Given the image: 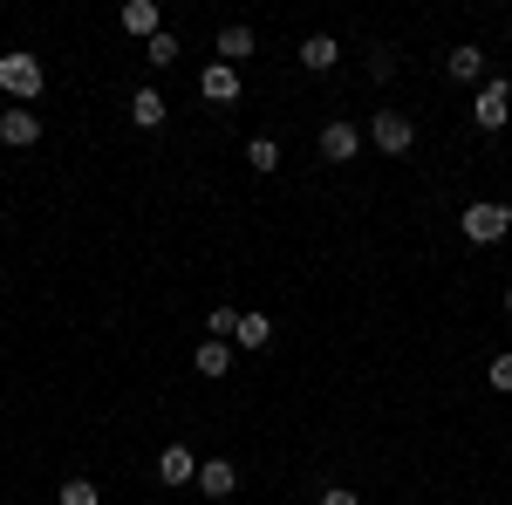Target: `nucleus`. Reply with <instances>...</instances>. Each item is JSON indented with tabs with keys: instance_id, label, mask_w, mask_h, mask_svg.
<instances>
[{
	"instance_id": "f257e3e1",
	"label": "nucleus",
	"mask_w": 512,
	"mask_h": 505,
	"mask_svg": "<svg viewBox=\"0 0 512 505\" xmlns=\"http://www.w3.org/2000/svg\"><path fill=\"white\" fill-rule=\"evenodd\" d=\"M458 226H465V239H472V246H499V239L512 233V205L478 198V205H465V212H458Z\"/></svg>"
},
{
	"instance_id": "f03ea898",
	"label": "nucleus",
	"mask_w": 512,
	"mask_h": 505,
	"mask_svg": "<svg viewBox=\"0 0 512 505\" xmlns=\"http://www.w3.org/2000/svg\"><path fill=\"white\" fill-rule=\"evenodd\" d=\"M41 82H48V76H41V55H21V48H14V55H0V89H7L21 110L41 96Z\"/></svg>"
},
{
	"instance_id": "7ed1b4c3",
	"label": "nucleus",
	"mask_w": 512,
	"mask_h": 505,
	"mask_svg": "<svg viewBox=\"0 0 512 505\" xmlns=\"http://www.w3.org/2000/svg\"><path fill=\"white\" fill-rule=\"evenodd\" d=\"M369 144H376L383 157H403L410 144H417V123L403 117V110H376V117H369Z\"/></svg>"
},
{
	"instance_id": "20e7f679",
	"label": "nucleus",
	"mask_w": 512,
	"mask_h": 505,
	"mask_svg": "<svg viewBox=\"0 0 512 505\" xmlns=\"http://www.w3.org/2000/svg\"><path fill=\"white\" fill-rule=\"evenodd\" d=\"M472 123L478 130H506L512 123V82H485V89H478V103H472Z\"/></svg>"
},
{
	"instance_id": "39448f33",
	"label": "nucleus",
	"mask_w": 512,
	"mask_h": 505,
	"mask_svg": "<svg viewBox=\"0 0 512 505\" xmlns=\"http://www.w3.org/2000/svg\"><path fill=\"white\" fill-rule=\"evenodd\" d=\"M355 151H362V130H355L349 117L321 123V157H328V164H355Z\"/></svg>"
},
{
	"instance_id": "423d86ee",
	"label": "nucleus",
	"mask_w": 512,
	"mask_h": 505,
	"mask_svg": "<svg viewBox=\"0 0 512 505\" xmlns=\"http://www.w3.org/2000/svg\"><path fill=\"white\" fill-rule=\"evenodd\" d=\"M0 144H7V151L41 144V117H35V110H21V103H14V110H0Z\"/></svg>"
},
{
	"instance_id": "0eeeda50",
	"label": "nucleus",
	"mask_w": 512,
	"mask_h": 505,
	"mask_svg": "<svg viewBox=\"0 0 512 505\" xmlns=\"http://www.w3.org/2000/svg\"><path fill=\"white\" fill-rule=\"evenodd\" d=\"M123 35H137V41H151V35H164V14H158V0H123Z\"/></svg>"
},
{
	"instance_id": "6e6552de",
	"label": "nucleus",
	"mask_w": 512,
	"mask_h": 505,
	"mask_svg": "<svg viewBox=\"0 0 512 505\" xmlns=\"http://www.w3.org/2000/svg\"><path fill=\"white\" fill-rule=\"evenodd\" d=\"M158 478H164V485H198L192 444H164V451H158Z\"/></svg>"
},
{
	"instance_id": "1a4fd4ad",
	"label": "nucleus",
	"mask_w": 512,
	"mask_h": 505,
	"mask_svg": "<svg viewBox=\"0 0 512 505\" xmlns=\"http://www.w3.org/2000/svg\"><path fill=\"white\" fill-rule=\"evenodd\" d=\"M233 485H239L233 458H212V465H198V492H205V499H233Z\"/></svg>"
},
{
	"instance_id": "9d476101",
	"label": "nucleus",
	"mask_w": 512,
	"mask_h": 505,
	"mask_svg": "<svg viewBox=\"0 0 512 505\" xmlns=\"http://www.w3.org/2000/svg\"><path fill=\"white\" fill-rule=\"evenodd\" d=\"M335 62H342V41H335V35H308V41H301V69H315V76H328Z\"/></svg>"
},
{
	"instance_id": "9b49d317",
	"label": "nucleus",
	"mask_w": 512,
	"mask_h": 505,
	"mask_svg": "<svg viewBox=\"0 0 512 505\" xmlns=\"http://www.w3.org/2000/svg\"><path fill=\"white\" fill-rule=\"evenodd\" d=\"M198 89H205V103H233V96H239V69H226V62H212V69L198 76Z\"/></svg>"
},
{
	"instance_id": "f8f14e48",
	"label": "nucleus",
	"mask_w": 512,
	"mask_h": 505,
	"mask_svg": "<svg viewBox=\"0 0 512 505\" xmlns=\"http://www.w3.org/2000/svg\"><path fill=\"white\" fill-rule=\"evenodd\" d=\"M444 76L451 82H478L485 76V48H451V55H444Z\"/></svg>"
},
{
	"instance_id": "ddd939ff",
	"label": "nucleus",
	"mask_w": 512,
	"mask_h": 505,
	"mask_svg": "<svg viewBox=\"0 0 512 505\" xmlns=\"http://www.w3.org/2000/svg\"><path fill=\"white\" fill-rule=\"evenodd\" d=\"M130 123H137V130H158L164 123V96L158 89H130Z\"/></svg>"
},
{
	"instance_id": "4468645a",
	"label": "nucleus",
	"mask_w": 512,
	"mask_h": 505,
	"mask_svg": "<svg viewBox=\"0 0 512 505\" xmlns=\"http://www.w3.org/2000/svg\"><path fill=\"white\" fill-rule=\"evenodd\" d=\"M212 48H219V62H226V69H239V62L253 55V28H219Z\"/></svg>"
},
{
	"instance_id": "2eb2a0df",
	"label": "nucleus",
	"mask_w": 512,
	"mask_h": 505,
	"mask_svg": "<svg viewBox=\"0 0 512 505\" xmlns=\"http://www.w3.org/2000/svg\"><path fill=\"white\" fill-rule=\"evenodd\" d=\"M192 369H198V376H226V369H233V349L205 335V342H198V355H192Z\"/></svg>"
},
{
	"instance_id": "dca6fc26",
	"label": "nucleus",
	"mask_w": 512,
	"mask_h": 505,
	"mask_svg": "<svg viewBox=\"0 0 512 505\" xmlns=\"http://www.w3.org/2000/svg\"><path fill=\"white\" fill-rule=\"evenodd\" d=\"M233 342H239V349H267V342H274V321H267V314H239Z\"/></svg>"
},
{
	"instance_id": "f3484780",
	"label": "nucleus",
	"mask_w": 512,
	"mask_h": 505,
	"mask_svg": "<svg viewBox=\"0 0 512 505\" xmlns=\"http://www.w3.org/2000/svg\"><path fill=\"white\" fill-rule=\"evenodd\" d=\"M246 164H253L260 178H267V171H280V144H274V137H253V144H246Z\"/></svg>"
},
{
	"instance_id": "a211bd4d",
	"label": "nucleus",
	"mask_w": 512,
	"mask_h": 505,
	"mask_svg": "<svg viewBox=\"0 0 512 505\" xmlns=\"http://www.w3.org/2000/svg\"><path fill=\"white\" fill-rule=\"evenodd\" d=\"M144 62H151V69H171V62H178V35H151L144 41Z\"/></svg>"
},
{
	"instance_id": "6ab92c4d",
	"label": "nucleus",
	"mask_w": 512,
	"mask_h": 505,
	"mask_svg": "<svg viewBox=\"0 0 512 505\" xmlns=\"http://www.w3.org/2000/svg\"><path fill=\"white\" fill-rule=\"evenodd\" d=\"M55 505H103V499H96V485H89V478H62Z\"/></svg>"
},
{
	"instance_id": "aec40b11",
	"label": "nucleus",
	"mask_w": 512,
	"mask_h": 505,
	"mask_svg": "<svg viewBox=\"0 0 512 505\" xmlns=\"http://www.w3.org/2000/svg\"><path fill=\"white\" fill-rule=\"evenodd\" d=\"M205 335H212V342H233V335H239V314L233 308H212V314H205Z\"/></svg>"
},
{
	"instance_id": "412c9836",
	"label": "nucleus",
	"mask_w": 512,
	"mask_h": 505,
	"mask_svg": "<svg viewBox=\"0 0 512 505\" xmlns=\"http://www.w3.org/2000/svg\"><path fill=\"white\" fill-rule=\"evenodd\" d=\"M485 383L499 389V396H512V355H492V369H485Z\"/></svg>"
},
{
	"instance_id": "4be33fe9",
	"label": "nucleus",
	"mask_w": 512,
	"mask_h": 505,
	"mask_svg": "<svg viewBox=\"0 0 512 505\" xmlns=\"http://www.w3.org/2000/svg\"><path fill=\"white\" fill-rule=\"evenodd\" d=\"M369 76H376V82L396 76V55H390V48H376V55H369Z\"/></svg>"
},
{
	"instance_id": "5701e85b",
	"label": "nucleus",
	"mask_w": 512,
	"mask_h": 505,
	"mask_svg": "<svg viewBox=\"0 0 512 505\" xmlns=\"http://www.w3.org/2000/svg\"><path fill=\"white\" fill-rule=\"evenodd\" d=\"M321 505H362V499H355L349 485H321Z\"/></svg>"
},
{
	"instance_id": "b1692460",
	"label": "nucleus",
	"mask_w": 512,
	"mask_h": 505,
	"mask_svg": "<svg viewBox=\"0 0 512 505\" xmlns=\"http://www.w3.org/2000/svg\"><path fill=\"white\" fill-rule=\"evenodd\" d=\"M506 314H512V287H506Z\"/></svg>"
}]
</instances>
